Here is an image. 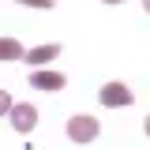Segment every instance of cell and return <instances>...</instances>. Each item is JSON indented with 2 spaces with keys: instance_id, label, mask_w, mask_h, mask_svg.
<instances>
[{
  "instance_id": "cell-1",
  "label": "cell",
  "mask_w": 150,
  "mask_h": 150,
  "mask_svg": "<svg viewBox=\"0 0 150 150\" xmlns=\"http://www.w3.org/2000/svg\"><path fill=\"white\" fill-rule=\"evenodd\" d=\"M68 139H71V143H94V139H98V131H101V124H98V120H94L90 112H75L71 120H68Z\"/></svg>"
},
{
  "instance_id": "cell-2",
  "label": "cell",
  "mask_w": 150,
  "mask_h": 150,
  "mask_svg": "<svg viewBox=\"0 0 150 150\" xmlns=\"http://www.w3.org/2000/svg\"><path fill=\"white\" fill-rule=\"evenodd\" d=\"M98 101H101L105 109H128L131 101H135V94H131V86H124V83H105V86L98 90Z\"/></svg>"
},
{
  "instance_id": "cell-3",
  "label": "cell",
  "mask_w": 150,
  "mask_h": 150,
  "mask_svg": "<svg viewBox=\"0 0 150 150\" xmlns=\"http://www.w3.org/2000/svg\"><path fill=\"white\" fill-rule=\"evenodd\" d=\"M8 116H11V128L19 131V135H30V131L38 128V109L30 105V101H11V109H8Z\"/></svg>"
},
{
  "instance_id": "cell-4",
  "label": "cell",
  "mask_w": 150,
  "mask_h": 150,
  "mask_svg": "<svg viewBox=\"0 0 150 150\" xmlns=\"http://www.w3.org/2000/svg\"><path fill=\"white\" fill-rule=\"evenodd\" d=\"M26 79H30V86H34V90H45V94L64 90V86H68V75H60V71H30Z\"/></svg>"
},
{
  "instance_id": "cell-5",
  "label": "cell",
  "mask_w": 150,
  "mask_h": 150,
  "mask_svg": "<svg viewBox=\"0 0 150 150\" xmlns=\"http://www.w3.org/2000/svg\"><path fill=\"white\" fill-rule=\"evenodd\" d=\"M53 56H60V45H56V41L38 45V49H30V53H23V60H26L30 68H38V64H45V60H53Z\"/></svg>"
},
{
  "instance_id": "cell-6",
  "label": "cell",
  "mask_w": 150,
  "mask_h": 150,
  "mask_svg": "<svg viewBox=\"0 0 150 150\" xmlns=\"http://www.w3.org/2000/svg\"><path fill=\"white\" fill-rule=\"evenodd\" d=\"M23 45H19L15 38H0V60H23Z\"/></svg>"
},
{
  "instance_id": "cell-7",
  "label": "cell",
  "mask_w": 150,
  "mask_h": 150,
  "mask_svg": "<svg viewBox=\"0 0 150 150\" xmlns=\"http://www.w3.org/2000/svg\"><path fill=\"white\" fill-rule=\"evenodd\" d=\"M15 4H26V8H41V11H49V8H53V0H15Z\"/></svg>"
},
{
  "instance_id": "cell-8",
  "label": "cell",
  "mask_w": 150,
  "mask_h": 150,
  "mask_svg": "<svg viewBox=\"0 0 150 150\" xmlns=\"http://www.w3.org/2000/svg\"><path fill=\"white\" fill-rule=\"evenodd\" d=\"M8 109H11V94H8V90H0V116H4Z\"/></svg>"
},
{
  "instance_id": "cell-9",
  "label": "cell",
  "mask_w": 150,
  "mask_h": 150,
  "mask_svg": "<svg viewBox=\"0 0 150 150\" xmlns=\"http://www.w3.org/2000/svg\"><path fill=\"white\" fill-rule=\"evenodd\" d=\"M143 131H146V135H150V116H146V120H143Z\"/></svg>"
},
{
  "instance_id": "cell-10",
  "label": "cell",
  "mask_w": 150,
  "mask_h": 150,
  "mask_svg": "<svg viewBox=\"0 0 150 150\" xmlns=\"http://www.w3.org/2000/svg\"><path fill=\"white\" fill-rule=\"evenodd\" d=\"M143 11H146V15H150V0H143Z\"/></svg>"
},
{
  "instance_id": "cell-11",
  "label": "cell",
  "mask_w": 150,
  "mask_h": 150,
  "mask_svg": "<svg viewBox=\"0 0 150 150\" xmlns=\"http://www.w3.org/2000/svg\"><path fill=\"white\" fill-rule=\"evenodd\" d=\"M101 4H120V0H101Z\"/></svg>"
}]
</instances>
